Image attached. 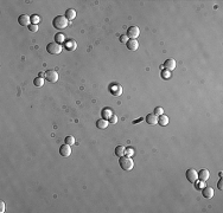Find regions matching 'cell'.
<instances>
[{
	"mask_svg": "<svg viewBox=\"0 0 223 213\" xmlns=\"http://www.w3.org/2000/svg\"><path fill=\"white\" fill-rule=\"evenodd\" d=\"M68 24H69V21H68V19L64 16H57L52 20V25L57 30H64V28H67Z\"/></svg>",
	"mask_w": 223,
	"mask_h": 213,
	"instance_id": "obj_1",
	"label": "cell"
},
{
	"mask_svg": "<svg viewBox=\"0 0 223 213\" xmlns=\"http://www.w3.org/2000/svg\"><path fill=\"white\" fill-rule=\"evenodd\" d=\"M119 163H120V167H121L123 171H131V169L134 167V162L132 161V159L128 158V156H125V155L120 158Z\"/></svg>",
	"mask_w": 223,
	"mask_h": 213,
	"instance_id": "obj_2",
	"label": "cell"
},
{
	"mask_svg": "<svg viewBox=\"0 0 223 213\" xmlns=\"http://www.w3.org/2000/svg\"><path fill=\"white\" fill-rule=\"evenodd\" d=\"M46 51L50 53V54H59L62 52V46L61 44L56 43V42H51L48 44L46 46Z\"/></svg>",
	"mask_w": 223,
	"mask_h": 213,
	"instance_id": "obj_3",
	"label": "cell"
},
{
	"mask_svg": "<svg viewBox=\"0 0 223 213\" xmlns=\"http://www.w3.org/2000/svg\"><path fill=\"white\" fill-rule=\"evenodd\" d=\"M44 78L50 83H56L58 81V74L55 70H48L44 74Z\"/></svg>",
	"mask_w": 223,
	"mask_h": 213,
	"instance_id": "obj_4",
	"label": "cell"
},
{
	"mask_svg": "<svg viewBox=\"0 0 223 213\" xmlns=\"http://www.w3.org/2000/svg\"><path fill=\"white\" fill-rule=\"evenodd\" d=\"M109 93H110L113 96L119 97V96H121V94H122V86L119 85V84H116V83H113V84L109 85Z\"/></svg>",
	"mask_w": 223,
	"mask_h": 213,
	"instance_id": "obj_5",
	"label": "cell"
},
{
	"mask_svg": "<svg viewBox=\"0 0 223 213\" xmlns=\"http://www.w3.org/2000/svg\"><path fill=\"white\" fill-rule=\"evenodd\" d=\"M139 35H140V30L137 26H131L127 30V37L130 39H137L139 37Z\"/></svg>",
	"mask_w": 223,
	"mask_h": 213,
	"instance_id": "obj_6",
	"label": "cell"
},
{
	"mask_svg": "<svg viewBox=\"0 0 223 213\" xmlns=\"http://www.w3.org/2000/svg\"><path fill=\"white\" fill-rule=\"evenodd\" d=\"M59 154L63 156V158H68L70 154H71V148L69 144H62L61 148H59Z\"/></svg>",
	"mask_w": 223,
	"mask_h": 213,
	"instance_id": "obj_7",
	"label": "cell"
},
{
	"mask_svg": "<svg viewBox=\"0 0 223 213\" xmlns=\"http://www.w3.org/2000/svg\"><path fill=\"white\" fill-rule=\"evenodd\" d=\"M186 178L190 182H196L198 179V174L195 169H187L186 171Z\"/></svg>",
	"mask_w": 223,
	"mask_h": 213,
	"instance_id": "obj_8",
	"label": "cell"
},
{
	"mask_svg": "<svg viewBox=\"0 0 223 213\" xmlns=\"http://www.w3.org/2000/svg\"><path fill=\"white\" fill-rule=\"evenodd\" d=\"M18 23L21 25V26H30L31 25V18L27 16V14H21V16H19V18H18Z\"/></svg>",
	"mask_w": 223,
	"mask_h": 213,
	"instance_id": "obj_9",
	"label": "cell"
},
{
	"mask_svg": "<svg viewBox=\"0 0 223 213\" xmlns=\"http://www.w3.org/2000/svg\"><path fill=\"white\" fill-rule=\"evenodd\" d=\"M145 120H146V122H147L150 126L158 125V116H157L155 114H148Z\"/></svg>",
	"mask_w": 223,
	"mask_h": 213,
	"instance_id": "obj_10",
	"label": "cell"
},
{
	"mask_svg": "<svg viewBox=\"0 0 223 213\" xmlns=\"http://www.w3.org/2000/svg\"><path fill=\"white\" fill-rule=\"evenodd\" d=\"M126 45H127V49L131 50V51H137L138 47H139V43H138L137 39H130L128 42L126 43Z\"/></svg>",
	"mask_w": 223,
	"mask_h": 213,
	"instance_id": "obj_11",
	"label": "cell"
},
{
	"mask_svg": "<svg viewBox=\"0 0 223 213\" xmlns=\"http://www.w3.org/2000/svg\"><path fill=\"white\" fill-rule=\"evenodd\" d=\"M164 68H165L166 70H169V71L175 70V69H176V60L172 59V58L166 59V60H165V63H164Z\"/></svg>",
	"mask_w": 223,
	"mask_h": 213,
	"instance_id": "obj_12",
	"label": "cell"
},
{
	"mask_svg": "<svg viewBox=\"0 0 223 213\" xmlns=\"http://www.w3.org/2000/svg\"><path fill=\"white\" fill-rule=\"evenodd\" d=\"M202 194H203L204 198H207V199H211V198L214 197V190H212L211 187L207 186V187H204V188L202 190Z\"/></svg>",
	"mask_w": 223,
	"mask_h": 213,
	"instance_id": "obj_13",
	"label": "cell"
},
{
	"mask_svg": "<svg viewBox=\"0 0 223 213\" xmlns=\"http://www.w3.org/2000/svg\"><path fill=\"white\" fill-rule=\"evenodd\" d=\"M198 179L201 180V181H207L208 179H209V176H210V174H209V171L208 169H201L198 173Z\"/></svg>",
	"mask_w": 223,
	"mask_h": 213,
	"instance_id": "obj_14",
	"label": "cell"
},
{
	"mask_svg": "<svg viewBox=\"0 0 223 213\" xmlns=\"http://www.w3.org/2000/svg\"><path fill=\"white\" fill-rule=\"evenodd\" d=\"M158 123H159V126H162V127H165V126H167L169 125V117L166 116V115H160L158 117Z\"/></svg>",
	"mask_w": 223,
	"mask_h": 213,
	"instance_id": "obj_15",
	"label": "cell"
},
{
	"mask_svg": "<svg viewBox=\"0 0 223 213\" xmlns=\"http://www.w3.org/2000/svg\"><path fill=\"white\" fill-rule=\"evenodd\" d=\"M96 127L99 129H106L108 127V121L105 120V118H100L96 121Z\"/></svg>",
	"mask_w": 223,
	"mask_h": 213,
	"instance_id": "obj_16",
	"label": "cell"
},
{
	"mask_svg": "<svg viewBox=\"0 0 223 213\" xmlns=\"http://www.w3.org/2000/svg\"><path fill=\"white\" fill-rule=\"evenodd\" d=\"M75 17H76V11H75L74 8H69V10H67V12H66V18L68 19V21L74 20Z\"/></svg>",
	"mask_w": 223,
	"mask_h": 213,
	"instance_id": "obj_17",
	"label": "cell"
},
{
	"mask_svg": "<svg viewBox=\"0 0 223 213\" xmlns=\"http://www.w3.org/2000/svg\"><path fill=\"white\" fill-rule=\"evenodd\" d=\"M112 115H113V111H112L109 108H103L102 111H101V116H102V118H105V120H109V118L112 117Z\"/></svg>",
	"mask_w": 223,
	"mask_h": 213,
	"instance_id": "obj_18",
	"label": "cell"
},
{
	"mask_svg": "<svg viewBox=\"0 0 223 213\" xmlns=\"http://www.w3.org/2000/svg\"><path fill=\"white\" fill-rule=\"evenodd\" d=\"M115 155L119 156V158H121V156L125 155V148H123L122 146H118V147L115 148Z\"/></svg>",
	"mask_w": 223,
	"mask_h": 213,
	"instance_id": "obj_19",
	"label": "cell"
},
{
	"mask_svg": "<svg viewBox=\"0 0 223 213\" xmlns=\"http://www.w3.org/2000/svg\"><path fill=\"white\" fill-rule=\"evenodd\" d=\"M33 84L36 85V88H41V86H43L44 85V78L43 77H37V78H35V81H33Z\"/></svg>",
	"mask_w": 223,
	"mask_h": 213,
	"instance_id": "obj_20",
	"label": "cell"
},
{
	"mask_svg": "<svg viewBox=\"0 0 223 213\" xmlns=\"http://www.w3.org/2000/svg\"><path fill=\"white\" fill-rule=\"evenodd\" d=\"M76 42L75 40H70V42H67L66 43V47L69 50V51H73V50H75L76 49Z\"/></svg>",
	"mask_w": 223,
	"mask_h": 213,
	"instance_id": "obj_21",
	"label": "cell"
},
{
	"mask_svg": "<svg viewBox=\"0 0 223 213\" xmlns=\"http://www.w3.org/2000/svg\"><path fill=\"white\" fill-rule=\"evenodd\" d=\"M66 38H64V35H62V33H56L55 35V42L61 44V43H64Z\"/></svg>",
	"mask_w": 223,
	"mask_h": 213,
	"instance_id": "obj_22",
	"label": "cell"
},
{
	"mask_svg": "<svg viewBox=\"0 0 223 213\" xmlns=\"http://www.w3.org/2000/svg\"><path fill=\"white\" fill-rule=\"evenodd\" d=\"M30 18H31V24H35V25H38V23L41 21V18H39L38 16H36V14H33V16H31Z\"/></svg>",
	"mask_w": 223,
	"mask_h": 213,
	"instance_id": "obj_23",
	"label": "cell"
},
{
	"mask_svg": "<svg viewBox=\"0 0 223 213\" xmlns=\"http://www.w3.org/2000/svg\"><path fill=\"white\" fill-rule=\"evenodd\" d=\"M134 155V150L132 148H127L125 149V156H128V158H132Z\"/></svg>",
	"mask_w": 223,
	"mask_h": 213,
	"instance_id": "obj_24",
	"label": "cell"
},
{
	"mask_svg": "<svg viewBox=\"0 0 223 213\" xmlns=\"http://www.w3.org/2000/svg\"><path fill=\"white\" fill-rule=\"evenodd\" d=\"M153 114H155L157 116H160V115H163L164 114V109L162 108V107H155L154 108V113Z\"/></svg>",
	"mask_w": 223,
	"mask_h": 213,
	"instance_id": "obj_25",
	"label": "cell"
},
{
	"mask_svg": "<svg viewBox=\"0 0 223 213\" xmlns=\"http://www.w3.org/2000/svg\"><path fill=\"white\" fill-rule=\"evenodd\" d=\"M66 143L69 144V146H73V144L75 143V139H74V136H67V137H66Z\"/></svg>",
	"mask_w": 223,
	"mask_h": 213,
	"instance_id": "obj_26",
	"label": "cell"
},
{
	"mask_svg": "<svg viewBox=\"0 0 223 213\" xmlns=\"http://www.w3.org/2000/svg\"><path fill=\"white\" fill-rule=\"evenodd\" d=\"M116 122H118V116L113 114V115H112V117L109 118V123H110V125H115Z\"/></svg>",
	"mask_w": 223,
	"mask_h": 213,
	"instance_id": "obj_27",
	"label": "cell"
},
{
	"mask_svg": "<svg viewBox=\"0 0 223 213\" xmlns=\"http://www.w3.org/2000/svg\"><path fill=\"white\" fill-rule=\"evenodd\" d=\"M28 30L31 32H36V31H38V25H35V24H31L30 26H28Z\"/></svg>",
	"mask_w": 223,
	"mask_h": 213,
	"instance_id": "obj_28",
	"label": "cell"
},
{
	"mask_svg": "<svg viewBox=\"0 0 223 213\" xmlns=\"http://www.w3.org/2000/svg\"><path fill=\"white\" fill-rule=\"evenodd\" d=\"M119 40L121 42V43H127L130 40V38L127 37V35H122V36H120V38H119Z\"/></svg>",
	"mask_w": 223,
	"mask_h": 213,
	"instance_id": "obj_29",
	"label": "cell"
},
{
	"mask_svg": "<svg viewBox=\"0 0 223 213\" xmlns=\"http://www.w3.org/2000/svg\"><path fill=\"white\" fill-rule=\"evenodd\" d=\"M162 76H163L165 79H169V78L171 77V75H170V71H169V70H164V71H163V74H162Z\"/></svg>",
	"mask_w": 223,
	"mask_h": 213,
	"instance_id": "obj_30",
	"label": "cell"
},
{
	"mask_svg": "<svg viewBox=\"0 0 223 213\" xmlns=\"http://www.w3.org/2000/svg\"><path fill=\"white\" fill-rule=\"evenodd\" d=\"M0 212L1 213L5 212V202L4 201H0Z\"/></svg>",
	"mask_w": 223,
	"mask_h": 213,
	"instance_id": "obj_31",
	"label": "cell"
},
{
	"mask_svg": "<svg viewBox=\"0 0 223 213\" xmlns=\"http://www.w3.org/2000/svg\"><path fill=\"white\" fill-rule=\"evenodd\" d=\"M217 186H218V190H223V181H222V179L218 181V184H217Z\"/></svg>",
	"mask_w": 223,
	"mask_h": 213,
	"instance_id": "obj_32",
	"label": "cell"
}]
</instances>
